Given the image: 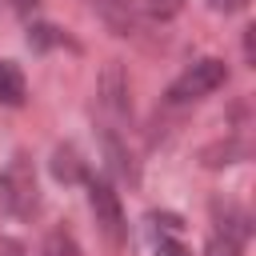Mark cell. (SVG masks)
I'll return each instance as SVG.
<instances>
[{"instance_id":"obj_1","label":"cell","mask_w":256,"mask_h":256,"mask_svg":"<svg viewBox=\"0 0 256 256\" xmlns=\"http://www.w3.org/2000/svg\"><path fill=\"white\" fill-rule=\"evenodd\" d=\"M224 80H228V68H224V60H216V56H204V60H196L188 72H180V76L168 84V104H188V100H200V96L216 92Z\"/></svg>"},{"instance_id":"obj_2","label":"cell","mask_w":256,"mask_h":256,"mask_svg":"<svg viewBox=\"0 0 256 256\" xmlns=\"http://www.w3.org/2000/svg\"><path fill=\"white\" fill-rule=\"evenodd\" d=\"M0 200H4V208H8L12 216H20V220L36 212L40 196H36V172H32L28 156H16L12 168L0 176Z\"/></svg>"},{"instance_id":"obj_3","label":"cell","mask_w":256,"mask_h":256,"mask_svg":"<svg viewBox=\"0 0 256 256\" xmlns=\"http://www.w3.org/2000/svg\"><path fill=\"white\" fill-rule=\"evenodd\" d=\"M88 204H92V216H96L104 240H108L112 248H120L124 236H128V224H124V208H120L116 188H112L108 180H88Z\"/></svg>"},{"instance_id":"obj_4","label":"cell","mask_w":256,"mask_h":256,"mask_svg":"<svg viewBox=\"0 0 256 256\" xmlns=\"http://www.w3.org/2000/svg\"><path fill=\"white\" fill-rule=\"evenodd\" d=\"M100 100H104L108 112L128 116L132 96H128V72H124L120 60H108V64H104V72H100Z\"/></svg>"},{"instance_id":"obj_5","label":"cell","mask_w":256,"mask_h":256,"mask_svg":"<svg viewBox=\"0 0 256 256\" xmlns=\"http://www.w3.org/2000/svg\"><path fill=\"white\" fill-rule=\"evenodd\" d=\"M48 168H52V176H56V180H64V184H80V180H88V164H84V156H80L72 144L52 148Z\"/></svg>"},{"instance_id":"obj_6","label":"cell","mask_w":256,"mask_h":256,"mask_svg":"<svg viewBox=\"0 0 256 256\" xmlns=\"http://www.w3.org/2000/svg\"><path fill=\"white\" fill-rule=\"evenodd\" d=\"M24 100H28L24 72H20L12 60H0V104H8V108H20Z\"/></svg>"},{"instance_id":"obj_7","label":"cell","mask_w":256,"mask_h":256,"mask_svg":"<svg viewBox=\"0 0 256 256\" xmlns=\"http://www.w3.org/2000/svg\"><path fill=\"white\" fill-rule=\"evenodd\" d=\"M212 212H216V236H228V240H236V244H244L248 240V212H240L236 204H212Z\"/></svg>"},{"instance_id":"obj_8","label":"cell","mask_w":256,"mask_h":256,"mask_svg":"<svg viewBox=\"0 0 256 256\" xmlns=\"http://www.w3.org/2000/svg\"><path fill=\"white\" fill-rule=\"evenodd\" d=\"M244 152H248V144H240V140H220V144L204 148V152H200V160H204L208 168H220V164H236Z\"/></svg>"},{"instance_id":"obj_9","label":"cell","mask_w":256,"mask_h":256,"mask_svg":"<svg viewBox=\"0 0 256 256\" xmlns=\"http://www.w3.org/2000/svg\"><path fill=\"white\" fill-rule=\"evenodd\" d=\"M40 256H80V248H76L72 232L56 228V232H48V240L40 244Z\"/></svg>"},{"instance_id":"obj_10","label":"cell","mask_w":256,"mask_h":256,"mask_svg":"<svg viewBox=\"0 0 256 256\" xmlns=\"http://www.w3.org/2000/svg\"><path fill=\"white\" fill-rule=\"evenodd\" d=\"M28 44L32 48H56V44H64V32L56 28V24H32V32H28Z\"/></svg>"},{"instance_id":"obj_11","label":"cell","mask_w":256,"mask_h":256,"mask_svg":"<svg viewBox=\"0 0 256 256\" xmlns=\"http://www.w3.org/2000/svg\"><path fill=\"white\" fill-rule=\"evenodd\" d=\"M104 148H108V160H112V168H116L120 176H136V172H132V164H128V152L120 148V140H116L112 132H104Z\"/></svg>"},{"instance_id":"obj_12","label":"cell","mask_w":256,"mask_h":256,"mask_svg":"<svg viewBox=\"0 0 256 256\" xmlns=\"http://www.w3.org/2000/svg\"><path fill=\"white\" fill-rule=\"evenodd\" d=\"M144 8H148L152 20H172V16L184 8V0H144Z\"/></svg>"},{"instance_id":"obj_13","label":"cell","mask_w":256,"mask_h":256,"mask_svg":"<svg viewBox=\"0 0 256 256\" xmlns=\"http://www.w3.org/2000/svg\"><path fill=\"white\" fill-rule=\"evenodd\" d=\"M204 256H240V244L228 240V236H212L208 248H204Z\"/></svg>"},{"instance_id":"obj_14","label":"cell","mask_w":256,"mask_h":256,"mask_svg":"<svg viewBox=\"0 0 256 256\" xmlns=\"http://www.w3.org/2000/svg\"><path fill=\"white\" fill-rule=\"evenodd\" d=\"M208 4H212L216 12H240V8L248 4V0H208Z\"/></svg>"},{"instance_id":"obj_15","label":"cell","mask_w":256,"mask_h":256,"mask_svg":"<svg viewBox=\"0 0 256 256\" xmlns=\"http://www.w3.org/2000/svg\"><path fill=\"white\" fill-rule=\"evenodd\" d=\"M36 4H40V0H12V8H16V12H32Z\"/></svg>"},{"instance_id":"obj_16","label":"cell","mask_w":256,"mask_h":256,"mask_svg":"<svg viewBox=\"0 0 256 256\" xmlns=\"http://www.w3.org/2000/svg\"><path fill=\"white\" fill-rule=\"evenodd\" d=\"M0 8H4V0H0Z\"/></svg>"}]
</instances>
